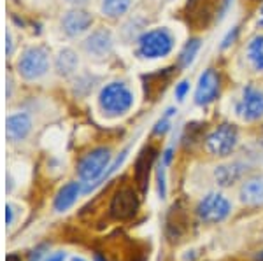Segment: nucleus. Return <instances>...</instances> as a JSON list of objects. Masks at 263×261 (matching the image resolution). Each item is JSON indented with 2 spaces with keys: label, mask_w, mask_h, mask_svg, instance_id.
Returning <instances> with one entry per match:
<instances>
[{
  "label": "nucleus",
  "mask_w": 263,
  "mask_h": 261,
  "mask_svg": "<svg viewBox=\"0 0 263 261\" xmlns=\"http://www.w3.org/2000/svg\"><path fill=\"white\" fill-rule=\"evenodd\" d=\"M135 0H97V11L109 21H121L130 14Z\"/></svg>",
  "instance_id": "nucleus-16"
},
{
  "label": "nucleus",
  "mask_w": 263,
  "mask_h": 261,
  "mask_svg": "<svg viewBox=\"0 0 263 261\" xmlns=\"http://www.w3.org/2000/svg\"><path fill=\"white\" fill-rule=\"evenodd\" d=\"M95 27V16L88 7H67L58 18V32L69 41H81Z\"/></svg>",
  "instance_id": "nucleus-5"
},
{
  "label": "nucleus",
  "mask_w": 263,
  "mask_h": 261,
  "mask_svg": "<svg viewBox=\"0 0 263 261\" xmlns=\"http://www.w3.org/2000/svg\"><path fill=\"white\" fill-rule=\"evenodd\" d=\"M97 261H102V258H100V256H97Z\"/></svg>",
  "instance_id": "nucleus-33"
},
{
  "label": "nucleus",
  "mask_w": 263,
  "mask_h": 261,
  "mask_svg": "<svg viewBox=\"0 0 263 261\" xmlns=\"http://www.w3.org/2000/svg\"><path fill=\"white\" fill-rule=\"evenodd\" d=\"M239 144V132L232 125H221L207 135L205 147L213 156L224 158L235 151Z\"/></svg>",
  "instance_id": "nucleus-10"
},
{
  "label": "nucleus",
  "mask_w": 263,
  "mask_h": 261,
  "mask_svg": "<svg viewBox=\"0 0 263 261\" xmlns=\"http://www.w3.org/2000/svg\"><path fill=\"white\" fill-rule=\"evenodd\" d=\"M246 62L254 72L263 75V33H256L246 46Z\"/></svg>",
  "instance_id": "nucleus-20"
},
{
  "label": "nucleus",
  "mask_w": 263,
  "mask_h": 261,
  "mask_svg": "<svg viewBox=\"0 0 263 261\" xmlns=\"http://www.w3.org/2000/svg\"><path fill=\"white\" fill-rule=\"evenodd\" d=\"M147 28H149V19L144 16V12H130L120 21V27L116 30L118 41L125 46H134L141 33Z\"/></svg>",
  "instance_id": "nucleus-12"
},
{
  "label": "nucleus",
  "mask_w": 263,
  "mask_h": 261,
  "mask_svg": "<svg viewBox=\"0 0 263 261\" xmlns=\"http://www.w3.org/2000/svg\"><path fill=\"white\" fill-rule=\"evenodd\" d=\"M233 111L246 123L260 121L263 117V88L256 84H244L233 102Z\"/></svg>",
  "instance_id": "nucleus-7"
},
{
  "label": "nucleus",
  "mask_w": 263,
  "mask_h": 261,
  "mask_svg": "<svg viewBox=\"0 0 263 261\" xmlns=\"http://www.w3.org/2000/svg\"><path fill=\"white\" fill-rule=\"evenodd\" d=\"M14 90H16V84H14V77L9 74L6 75V98L11 100L14 96Z\"/></svg>",
  "instance_id": "nucleus-25"
},
{
  "label": "nucleus",
  "mask_w": 263,
  "mask_h": 261,
  "mask_svg": "<svg viewBox=\"0 0 263 261\" xmlns=\"http://www.w3.org/2000/svg\"><path fill=\"white\" fill-rule=\"evenodd\" d=\"M200 39H192L188 42V44L182 48V51L179 54V65L181 69H188L190 65L195 62V58H197L198 51H200Z\"/></svg>",
  "instance_id": "nucleus-21"
},
{
  "label": "nucleus",
  "mask_w": 263,
  "mask_h": 261,
  "mask_svg": "<svg viewBox=\"0 0 263 261\" xmlns=\"http://www.w3.org/2000/svg\"><path fill=\"white\" fill-rule=\"evenodd\" d=\"M18 53V35L11 23H6V56L12 60Z\"/></svg>",
  "instance_id": "nucleus-22"
},
{
  "label": "nucleus",
  "mask_w": 263,
  "mask_h": 261,
  "mask_svg": "<svg viewBox=\"0 0 263 261\" xmlns=\"http://www.w3.org/2000/svg\"><path fill=\"white\" fill-rule=\"evenodd\" d=\"M118 44L120 41H118L116 30L107 25H97L81 41H78V48L84 60L93 63H104L109 60L116 53Z\"/></svg>",
  "instance_id": "nucleus-4"
},
{
  "label": "nucleus",
  "mask_w": 263,
  "mask_h": 261,
  "mask_svg": "<svg viewBox=\"0 0 263 261\" xmlns=\"http://www.w3.org/2000/svg\"><path fill=\"white\" fill-rule=\"evenodd\" d=\"M83 60L78 46L63 44L53 53V74L63 81H72L83 70Z\"/></svg>",
  "instance_id": "nucleus-8"
},
{
  "label": "nucleus",
  "mask_w": 263,
  "mask_h": 261,
  "mask_svg": "<svg viewBox=\"0 0 263 261\" xmlns=\"http://www.w3.org/2000/svg\"><path fill=\"white\" fill-rule=\"evenodd\" d=\"M139 209V200L132 189H121L114 195V198L111 202V216L114 219H130L135 216Z\"/></svg>",
  "instance_id": "nucleus-15"
},
{
  "label": "nucleus",
  "mask_w": 263,
  "mask_h": 261,
  "mask_svg": "<svg viewBox=\"0 0 263 261\" xmlns=\"http://www.w3.org/2000/svg\"><path fill=\"white\" fill-rule=\"evenodd\" d=\"M256 25L263 30V6L260 7V11H258V18H256Z\"/></svg>",
  "instance_id": "nucleus-28"
},
{
  "label": "nucleus",
  "mask_w": 263,
  "mask_h": 261,
  "mask_svg": "<svg viewBox=\"0 0 263 261\" xmlns=\"http://www.w3.org/2000/svg\"><path fill=\"white\" fill-rule=\"evenodd\" d=\"M100 79L97 74L88 72V70H81L74 79L70 81V91L76 98H88L90 95H95L97 90L100 88Z\"/></svg>",
  "instance_id": "nucleus-18"
},
{
  "label": "nucleus",
  "mask_w": 263,
  "mask_h": 261,
  "mask_svg": "<svg viewBox=\"0 0 263 261\" xmlns=\"http://www.w3.org/2000/svg\"><path fill=\"white\" fill-rule=\"evenodd\" d=\"M39 259H41V249H37V251L30 256V259H28V261H39Z\"/></svg>",
  "instance_id": "nucleus-30"
},
{
  "label": "nucleus",
  "mask_w": 263,
  "mask_h": 261,
  "mask_svg": "<svg viewBox=\"0 0 263 261\" xmlns=\"http://www.w3.org/2000/svg\"><path fill=\"white\" fill-rule=\"evenodd\" d=\"M174 48H176V33L168 27H149L134 44L135 56L146 62L167 58Z\"/></svg>",
  "instance_id": "nucleus-3"
},
{
  "label": "nucleus",
  "mask_w": 263,
  "mask_h": 261,
  "mask_svg": "<svg viewBox=\"0 0 263 261\" xmlns=\"http://www.w3.org/2000/svg\"><path fill=\"white\" fill-rule=\"evenodd\" d=\"M135 105V91L128 81L111 79L100 84L95 93V109L104 119H120Z\"/></svg>",
  "instance_id": "nucleus-1"
},
{
  "label": "nucleus",
  "mask_w": 263,
  "mask_h": 261,
  "mask_svg": "<svg viewBox=\"0 0 263 261\" xmlns=\"http://www.w3.org/2000/svg\"><path fill=\"white\" fill-rule=\"evenodd\" d=\"M74 261H83V259H78V258H76V259H74Z\"/></svg>",
  "instance_id": "nucleus-34"
},
{
  "label": "nucleus",
  "mask_w": 263,
  "mask_h": 261,
  "mask_svg": "<svg viewBox=\"0 0 263 261\" xmlns=\"http://www.w3.org/2000/svg\"><path fill=\"white\" fill-rule=\"evenodd\" d=\"M172 109H168L167 111V114H165L162 119L158 121V125H156V128H155V132L156 133H165L168 128H171V116H172Z\"/></svg>",
  "instance_id": "nucleus-24"
},
{
  "label": "nucleus",
  "mask_w": 263,
  "mask_h": 261,
  "mask_svg": "<svg viewBox=\"0 0 263 261\" xmlns=\"http://www.w3.org/2000/svg\"><path fill=\"white\" fill-rule=\"evenodd\" d=\"M7 261H20L18 256H14V254H11V256H7Z\"/></svg>",
  "instance_id": "nucleus-31"
},
{
  "label": "nucleus",
  "mask_w": 263,
  "mask_h": 261,
  "mask_svg": "<svg viewBox=\"0 0 263 261\" xmlns=\"http://www.w3.org/2000/svg\"><path fill=\"white\" fill-rule=\"evenodd\" d=\"M190 93V81L188 79H184V81H181L179 84H176V90H174V95H176V98L182 102V100L188 96Z\"/></svg>",
  "instance_id": "nucleus-23"
},
{
  "label": "nucleus",
  "mask_w": 263,
  "mask_h": 261,
  "mask_svg": "<svg viewBox=\"0 0 263 261\" xmlns=\"http://www.w3.org/2000/svg\"><path fill=\"white\" fill-rule=\"evenodd\" d=\"M33 130V119L27 111H12L6 117V135L9 142H23Z\"/></svg>",
  "instance_id": "nucleus-13"
},
{
  "label": "nucleus",
  "mask_w": 263,
  "mask_h": 261,
  "mask_svg": "<svg viewBox=\"0 0 263 261\" xmlns=\"http://www.w3.org/2000/svg\"><path fill=\"white\" fill-rule=\"evenodd\" d=\"M249 172V163L242 159H233V162L223 163L214 168V180L218 186L230 188L233 184L244 180V175Z\"/></svg>",
  "instance_id": "nucleus-14"
},
{
  "label": "nucleus",
  "mask_w": 263,
  "mask_h": 261,
  "mask_svg": "<svg viewBox=\"0 0 263 261\" xmlns=\"http://www.w3.org/2000/svg\"><path fill=\"white\" fill-rule=\"evenodd\" d=\"M63 259H65V254H63V252H57V254L51 256L48 261H63Z\"/></svg>",
  "instance_id": "nucleus-29"
},
{
  "label": "nucleus",
  "mask_w": 263,
  "mask_h": 261,
  "mask_svg": "<svg viewBox=\"0 0 263 261\" xmlns=\"http://www.w3.org/2000/svg\"><path fill=\"white\" fill-rule=\"evenodd\" d=\"M230 212H232L230 200H228L223 193H218V191L205 195L197 205V216L200 217V221L209 223V225L227 219Z\"/></svg>",
  "instance_id": "nucleus-9"
},
{
  "label": "nucleus",
  "mask_w": 263,
  "mask_h": 261,
  "mask_svg": "<svg viewBox=\"0 0 263 261\" xmlns=\"http://www.w3.org/2000/svg\"><path fill=\"white\" fill-rule=\"evenodd\" d=\"M12 69L20 81L41 83L53 72V53L44 44H27L12 58Z\"/></svg>",
  "instance_id": "nucleus-2"
},
{
  "label": "nucleus",
  "mask_w": 263,
  "mask_h": 261,
  "mask_svg": "<svg viewBox=\"0 0 263 261\" xmlns=\"http://www.w3.org/2000/svg\"><path fill=\"white\" fill-rule=\"evenodd\" d=\"M258 259H260V261H263V252H261L260 256H258Z\"/></svg>",
  "instance_id": "nucleus-32"
},
{
  "label": "nucleus",
  "mask_w": 263,
  "mask_h": 261,
  "mask_svg": "<svg viewBox=\"0 0 263 261\" xmlns=\"http://www.w3.org/2000/svg\"><path fill=\"white\" fill-rule=\"evenodd\" d=\"M12 212H14L12 207H11V205H7V209H6V221H7V225H11V223H12Z\"/></svg>",
  "instance_id": "nucleus-27"
},
{
  "label": "nucleus",
  "mask_w": 263,
  "mask_h": 261,
  "mask_svg": "<svg viewBox=\"0 0 263 261\" xmlns=\"http://www.w3.org/2000/svg\"><path fill=\"white\" fill-rule=\"evenodd\" d=\"M219 75L214 69H205L203 72L198 75L197 86H195L193 93V102L198 107H205V105L213 104L219 95Z\"/></svg>",
  "instance_id": "nucleus-11"
},
{
  "label": "nucleus",
  "mask_w": 263,
  "mask_h": 261,
  "mask_svg": "<svg viewBox=\"0 0 263 261\" xmlns=\"http://www.w3.org/2000/svg\"><path fill=\"white\" fill-rule=\"evenodd\" d=\"M67 7H90L93 0H63Z\"/></svg>",
  "instance_id": "nucleus-26"
},
{
  "label": "nucleus",
  "mask_w": 263,
  "mask_h": 261,
  "mask_svg": "<svg viewBox=\"0 0 263 261\" xmlns=\"http://www.w3.org/2000/svg\"><path fill=\"white\" fill-rule=\"evenodd\" d=\"M112 153L109 147H97L90 151L78 165V177L83 183L84 191H88L97 180L105 175V170L111 165Z\"/></svg>",
  "instance_id": "nucleus-6"
},
{
  "label": "nucleus",
  "mask_w": 263,
  "mask_h": 261,
  "mask_svg": "<svg viewBox=\"0 0 263 261\" xmlns=\"http://www.w3.org/2000/svg\"><path fill=\"white\" fill-rule=\"evenodd\" d=\"M84 191V186L81 180H72V183L65 184L60 191H58L57 198H54V210L57 212H65L67 209L74 205L78 196Z\"/></svg>",
  "instance_id": "nucleus-19"
},
{
  "label": "nucleus",
  "mask_w": 263,
  "mask_h": 261,
  "mask_svg": "<svg viewBox=\"0 0 263 261\" xmlns=\"http://www.w3.org/2000/svg\"><path fill=\"white\" fill-rule=\"evenodd\" d=\"M239 198L244 205L251 207L263 205V174L251 175L242 180L239 188Z\"/></svg>",
  "instance_id": "nucleus-17"
}]
</instances>
